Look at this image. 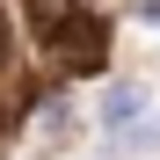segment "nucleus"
<instances>
[{"label": "nucleus", "instance_id": "nucleus-1", "mask_svg": "<svg viewBox=\"0 0 160 160\" xmlns=\"http://www.w3.org/2000/svg\"><path fill=\"white\" fill-rule=\"evenodd\" d=\"M37 44H44L66 73H102V58H109V29H102V15H95V8H80V0L51 22Z\"/></svg>", "mask_w": 160, "mask_h": 160}, {"label": "nucleus", "instance_id": "nucleus-2", "mask_svg": "<svg viewBox=\"0 0 160 160\" xmlns=\"http://www.w3.org/2000/svg\"><path fill=\"white\" fill-rule=\"evenodd\" d=\"M138 109H146L138 88H109V95H102V124H124V117H138Z\"/></svg>", "mask_w": 160, "mask_h": 160}, {"label": "nucleus", "instance_id": "nucleus-3", "mask_svg": "<svg viewBox=\"0 0 160 160\" xmlns=\"http://www.w3.org/2000/svg\"><path fill=\"white\" fill-rule=\"evenodd\" d=\"M66 8H73V0H29V29L44 37V29H51V22H58Z\"/></svg>", "mask_w": 160, "mask_h": 160}, {"label": "nucleus", "instance_id": "nucleus-4", "mask_svg": "<svg viewBox=\"0 0 160 160\" xmlns=\"http://www.w3.org/2000/svg\"><path fill=\"white\" fill-rule=\"evenodd\" d=\"M153 146H160V124L153 131H117V153H153Z\"/></svg>", "mask_w": 160, "mask_h": 160}, {"label": "nucleus", "instance_id": "nucleus-5", "mask_svg": "<svg viewBox=\"0 0 160 160\" xmlns=\"http://www.w3.org/2000/svg\"><path fill=\"white\" fill-rule=\"evenodd\" d=\"M8 44H15V29H8V8H0V66H8Z\"/></svg>", "mask_w": 160, "mask_h": 160}, {"label": "nucleus", "instance_id": "nucleus-6", "mask_svg": "<svg viewBox=\"0 0 160 160\" xmlns=\"http://www.w3.org/2000/svg\"><path fill=\"white\" fill-rule=\"evenodd\" d=\"M0 138H8V109H0Z\"/></svg>", "mask_w": 160, "mask_h": 160}]
</instances>
